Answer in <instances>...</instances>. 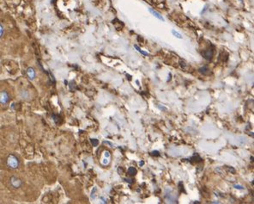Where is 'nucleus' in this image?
<instances>
[{
	"mask_svg": "<svg viewBox=\"0 0 254 204\" xmlns=\"http://www.w3.org/2000/svg\"><path fill=\"white\" fill-rule=\"evenodd\" d=\"M6 164H7V166L11 169V170H17V168L19 167L20 165V161H19V159L17 158V156L13 153H10L7 157V159H6Z\"/></svg>",
	"mask_w": 254,
	"mask_h": 204,
	"instance_id": "1",
	"label": "nucleus"
},
{
	"mask_svg": "<svg viewBox=\"0 0 254 204\" xmlns=\"http://www.w3.org/2000/svg\"><path fill=\"white\" fill-rule=\"evenodd\" d=\"M10 183H11L12 188L19 189V188L22 187V185H23V181L19 177H17V176H12L10 178Z\"/></svg>",
	"mask_w": 254,
	"mask_h": 204,
	"instance_id": "2",
	"label": "nucleus"
},
{
	"mask_svg": "<svg viewBox=\"0 0 254 204\" xmlns=\"http://www.w3.org/2000/svg\"><path fill=\"white\" fill-rule=\"evenodd\" d=\"M10 102V95L6 91H0V103L5 105Z\"/></svg>",
	"mask_w": 254,
	"mask_h": 204,
	"instance_id": "3",
	"label": "nucleus"
},
{
	"mask_svg": "<svg viewBox=\"0 0 254 204\" xmlns=\"http://www.w3.org/2000/svg\"><path fill=\"white\" fill-rule=\"evenodd\" d=\"M26 75H27L28 79L33 81V80L35 79V77H36V72H35L34 68L31 67V66L27 68V70H26Z\"/></svg>",
	"mask_w": 254,
	"mask_h": 204,
	"instance_id": "4",
	"label": "nucleus"
},
{
	"mask_svg": "<svg viewBox=\"0 0 254 204\" xmlns=\"http://www.w3.org/2000/svg\"><path fill=\"white\" fill-rule=\"evenodd\" d=\"M202 55L205 60H212L213 55H214V50L212 48H209L207 50H204V51L202 52Z\"/></svg>",
	"mask_w": 254,
	"mask_h": 204,
	"instance_id": "5",
	"label": "nucleus"
},
{
	"mask_svg": "<svg viewBox=\"0 0 254 204\" xmlns=\"http://www.w3.org/2000/svg\"><path fill=\"white\" fill-rule=\"evenodd\" d=\"M149 11L150 12L151 14H152L153 16L155 17H156L157 19H159V20H161V21H162V22H164V18L160 14V13H158V12L156 11H155L153 8H149Z\"/></svg>",
	"mask_w": 254,
	"mask_h": 204,
	"instance_id": "6",
	"label": "nucleus"
},
{
	"mask_svg": "<svg viewBox=\"0 0 254 204\" xmlns=\"http://www.w3.org/2000/svg\"><path fill=\"white\" fill-rule=\"evenodd\" d=\"M198 72H199L200 73L203 74V75H209V73H210V70H209V67H208L207 66H204L203 67L199 68V69H198Z\"/></svg>",
	"mask_w": 254,
	"mask_h": 204,
	"instance_id": "7",
	"label": "nucleus"
},
{
	"mask_svg": "<svg viewBox=\"0 0 254 204\" xmlns=\"http://www.w3.org/2000/svg\"><path fill=\"white\" fill-rule=\"evenodd\" d=\"M134 47H135L136 49L140 53H142L143 55H144V56H149V53L148 52H145V51H143V50H142L141 48H140V47H139L137 45H134Z\"/></svg>",
	"mask_w": 254,
	"mask_h": 204,
	"instance_id": "8",
	"label": "nucleus"
},
{
	"mask_svg": "<svg viewBox=\"0 0 254 204\" xmlns=\"http://www.w3.org/2000/svg\"><path fill=\"white\" fill-rule=\"evenodd\" d=\"M172 34L174 35L176 38H178V39H183V36L181 35L180 33H179L178 31H176V30H174V29H173L172 30Z\"/></svg>",
	"mask_w": 254,
	"mask_h": 204,
	"instance_id": "9",
	"label": "nucleus"
},
{
	"mask_svg": "<svg viewBox=\"0 0 254 204\" xmlns=\"http://www.w3.org/2000/svg\"><path fill=\"white\" fill-rule=\"evenodd\" d=\"M128 173H129V175H130V176H135L136 174V170L134 167H130V168L128 169Z\"/></svg>",
	"mask_w": 254,
	"mask_h": 204,
	"instance_id": "10",
	"label": "nucleus"
},
{
	"mask_svg": "<svg viewBox=\"0 0 254 204\" xmlns=\"http://www.w3.org/2000/svg\"><path fill=\"white\" fill-rule=\"evenodd\" d=\"M4 34H5V28H4V26L0 23V38L3 37Z\"/></svg>",
	"mask_w": 254,
	"mask_h": 204,
	"instance_id": "11",
	"label": "nucleus"
},
{
	"mask_svg": "<svg viewBox=\"0 0 254 204\" xmlns=\"http://www.w3.org/2000/svg\"><path fill=\"white\" fill-rule=\"evenodd\" d=\"M90 141L92 145H93V147H96V146L98 145V143H99L98 140H96V139H91Z\"/></svg>",
	"mask_w": 254,
	"mask_h": 204,
	"instance_id": "12",
	"label": "nucleus"
},
{
	"mask_svg": "<svg viewBox=\"0 0 254 204\" xmlns=\"http://www.w3.org/2000/svg\"><path fill=\"white\" fill-rule=\"evenodd\" d=\"M234 188H235L236 189H245V188L243 187V186H241V185H237V184L234 185Z\"/></svg>",
	"mask_w": 254,
	"mask_h": 204,
	"instance_id": "13",
	"label": "nucleus"
},
{
	"mask_svg": "<svg viewBox=\"0 0 254 204\" xmlns=\"http://www.w3.org/2000/svg\"><path fill=\"white\" fill-rule=\"evenodd\" d=\"M151 154H152L153 156H158V157L160 156V153H159L158 151H153Z\"/></svg>",
	"mask_w": 254,
	"mask_h": 204,
	"instance_id": "14",
	"label": "nucleus"
},
{
	"mask_svg": "<svg viewBox=\"0 0 254 204\" xmlns=\"http://www.w3.org/2000/svg\"><path fill=\"white\" fill-rule=\"evenodd\" d=\"M180 63L181 67L185 68V67H187V64H186V63L184 62V61H183V60H180Z\"/></svg>",
	"mask_w": 254,
	"mask_h": 204,
	"instance_id": "15",
	"label": "nucleus"
},
{
	"mask_svg": "<svg viewBox=\"0 0 254 204\" xmlns=\"http://www.w3.org/2000/svg\"><path fill=\"white\" fill-rule=\"evenodd\" d=\"M158 108H160V109H161V110H164V111H167V110H168V108H166V107H164V106H161V105H158Z\"/></svg>",
	"mask_w": 254,
	"mask_h": 204,
	"instance_id": "16",
	"label": "nucleus"
},
{
	"mask_svg": "<svg viewBox=\"0 0 254 204\" xmlns=\"http://www.w3.org/2000/svg\"><path fill=\"white\" fill-rule=\"evenodd\" d=\"M104 155H105V158H109L110 157V153H109V152H107V151H106L105 153H104Z\"/></svg>",
	"mask_w": 254,
	"mask_h": 204,
	"instance_id": "17",
	"label": "nucleus"
},
{
	"mask_svg": "<svg viewBox=\"0 0 254 204\" xmlns=\"http://www.w3.org/2000/svg\"><path fill=\"white\" fill-rule=\"evenodd\" d=\"M124 181L127 182V183H133V180H131V179H128V178L126 179V178H125V179H124Z\"/></svg>",
	"mask_w": 254,
	"mask_h": 204,
	"instance_id": "18",
	"label": "nucleus"
},
{
	"mask_svg": "<svg viewBox=\"0 0 254 204\" xmlns=\"http://www.w3.org/2000/svg\"><path fill=\"white\" fill-rule=\"evenodd\" d=\"M229 170H230V171H231L232 173H234H234H235V170H234V168H232V167H230V168H229Z\"/></svg>",
	"mask_w": 254,
	"mask_h": 204,
	"instance_id": "19",
	"label": "nucleus"
},
{
	"mask_svg": "<svg viewBox=\"0 0 254 204\" xmlns=\"http://www.w3.org/2000/svg\"><path fill=\"white\" fill-rule=\"evenodd\" d=\"M126 77H128V79L131 80V77H130L129 74H126Z\"/></svg>",
	"mask_w": 254,
	"mask_h": 204,
	"instance_id": "20",
	"label": "nucleus"
},
{
	"mask_svg": "<svg viewBox=\"0 0 254 204\" xmlns=\"http://www.w3.org/2000/svg\"><path fill=\"white\" fill-rule=\"evenodd\" d=\"M144 164V162L143 161H141V162H139V165H141V166H143Z\"/></svg>",
	"mask_w": 254,
	"mask_h": 204,
	"instance_id": "21",
	"label": "nucleus"
},
{
	"mask_svg": "<svg viewBox=\"0 0 254 204\" xmlns=\"http://www.w3.org/2000/svg\"><path fill=\"white\" fill-rule=\"evenodd\" d=\"M170 79H171V73H169V79H168V81H170Z\"/></svg>",
	"mask_w": 254,
	"mask_h": 204,
	"instance_id": "22",
	"label": "nucleus"
},
{
	"mask_svg": "<svg viewBox=\"0 0 254 204\" xmlns=\"http://www.w3.org/2000/svg\"><path fill=\"white\" fill-rule=\"evenodd\" d=\"M136 83L137 85H139V81H138V80H136Z\"/></svg>",
	"mask_w": 254,
	"mask_h": 204,
	"instance_id": "23",
	"label": "nucleus"
}]
</instances>
